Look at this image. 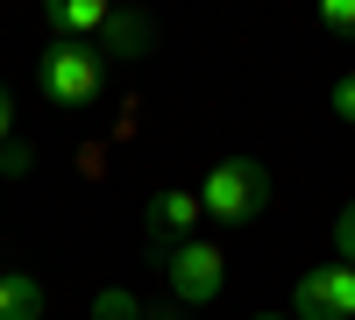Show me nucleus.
Returning a JSON list of instances; mask_svg holds the SVG:
<instances>
[{"label":"nucleus","mask_w":355,"mask_h":320,"mask_svg":"<svg viewBox=\"0 0 355 320\" xmlns=\"http://www.w3.org/2000/svg\"><path fill=\"white\" fill-rule=\"evenodd\" d=\"M0 142H15V93L0 85Z\"/></svg>","instance_id":"nucleus-14"},{"label":"nucleus","mask_w":355,"mask_h":320,"mask_svg":"<svg viewBox=\"0 0 355 320\" xmlns=\"http://www.w3.org/2000/svg\"><path fill=\"white\" fill-rule=\"evenodd\" d=\"M50 36L57 43H85V36H100V22H107V0H50Z\"/></svg>","instance_id":"nucleus-7"},{"label":"nucleus","mask_w":355,"mask_h":320,"mask_svg":"<svg viewBox=\"0 0 355 320\" xmlns=\"http://www.w3.org/2000/svg\"><path fill=\"white\" fill-rule=\"evenodd\" d=\"M0 320H43V278H28V271L0 278Z\"/></svg>","instance_id":"nucleus-8"},{"label":"nucleus","mask_w":355,"mask_h":320,"mask_svg":"<svg viewBox=\"0 0 355 320\" xmlns=\"http://www.w3.org/2000/svg\"><path fill=\"white\" fill-rule=\"evenodd\" d=\"M36 78H43V100H50V107L78 114V107H93V100H100L107 65H100V50H93V43H50V50H43V65H36Z\"/></svg>","instance_id":"nucleus-2"},{"label":"nucleus","mask_w":355,"mask_h":320,"mask_svg":"<svg viewBox=\"0 0 355 320\" xmlns=\"http://www.w3.org/2000/svg\"><path fill=\"white\" fill-rule=\"evenodd\" d=\"M93 320H142V299L121 292V285H107V292L93 299Z\"/></svg>","instance_id":"nucleus-9"},{"label":"nucleus","mask_w":355,"mask_h":320,"mask_svg":"<svg viewBox=\"0 0 355 320\" xmlns=\"http://www.w3.org/2000/svg\"><path fill=\"white\" fill-rule=\"evenodd\" d=\"M334 264H348V271H355V199L334 214Z\"/></svg>","instance_id":"nucleus-12"},{"label":"nucleus","mask_w":355,"mask_h":320,"mask_svg":"<svg viewBox=\"0 0 355 320\" xmlns=\"http://www.w3.org/2000/svg\"><path fill=\"white\" fill-rule=\"evenodd\" d=\"M320 28L341 43H355V0H320Z\"/></svg>","instance_id":"nucleus-10"},{"label":"nucleus","mask_w":355,"mask_h":320,"mask_svg":"<svg viewBox=\"0 0 355 320\" xmlns=\"http://www.w3.org/2000/svg\"><path fill=\"white\" fill-rule=\"evenodd\" d=\"M284 320H355V271L348 264H320L291 285V313Z\"/></svg>","instance_id":"nucleus-4"},{"label":"nucleus","mask_w":355,"mask_h":320,"mask_svg":"<svg viewBox=\"0 0 355 320\" xmlns=\"http://www.w3.org/2000/svg\"><path fill=\"white\" fill-rule=\"evenodd\" d=\"M164 278H171V299L178 306H214L227 292V256L206 242V235H192L185 249L164 256Z\"/></svg>","instance_id":"nucleus-3"},{"label":"nucleus","mask_w":355,"mask_h":320,"mask_svg":"<svg viewBox=\"0 0 355 320\" xmlns=\"http://www.w3.org/2000/svg\"><path fill=\"white\" fill-rule=\"evenodd\" d=\"M199 221H206V214H199V192H185V185H164V192L150 199V207H142V249H150V256L185 249Z\"/></svg>","instance_id":"nucleus-5"},{"label":"nucleus","mask_w":355,"mask_h":320,"mask_svg":"<svg viewBox=\"0 0 355 320\" xmlns=\"http://www.w3.org/2000/svg\"><path fill=\"white\" fill-rule=\"evenodd\" d=\"M334 114H341V121H355V71L334 78Z\"/></svg>","instance_id":"nucleus-13"},{"label":"nucleus","mask_w":355,"mask_h":320,"mask_svg":"<svg viewBox=\"0 0 355 320\" xmlns=\"http://www.w3.org/2000/svg\"><path fill=\"white\" fill-rule=\"evenodd\" d=\"M93 50H100V65H135V57H150V50H157V22H150V15H135V8H107Z\"/></svg>","instance_id":"nucleus-6"},{"label":"nucleus","mask_w":355,"mask_h":320,"mask_svg":"<svg viewBox=\"0 0 355 320\" xmlns=\"http://www.w3.org/2000/svg\"><path fill=\"white\" fill-rule=\"evenodd\" d=\"M199 214H214L227 228H249L270 214V171H263L256 157H220L214 171H206L199 185Z\"/></svg>","instance_id":"nucleus-1"},{"label":"nucleus","mask_w":355,"mask_h":320,"mask_svg":"<svg viewBox=\"0 0 355 320\" xmlns=\"http://www.w3.org/2000/svg\"><path fill=\"white\" fill-rule=\"evenodd\" d=\"M142 320H185V306H178V299H164V306H142Z\"/></svg>","instance_id":"nucleus-15"},{"label":"nucleus","mask_w":355,"mask_h":320,"mask_svg":"<svg viewBox=\"0 0 355 320\" xmlns=\"http://www.w3.org/2000/svg\"><path fill=\"white\" fill-rule=\"evenodd\" d=\"M256 320H284V313H256Z\"/></svg>","instance_id":"nucleus-16"},{"label":"nucleus","mask_w":355,"mask_h":320,"mask_svg":"<svg viewBox=\"0 0 355 320\" xmlns=\"http://www.w3.org/2000/svg\"><path fill=\"white\" fill-rule=\"evenodd\" d=\"M28 171H36V142H0V178H28Z\"/></svg>","instance_id":"nucleus-11"}]
</instances>
